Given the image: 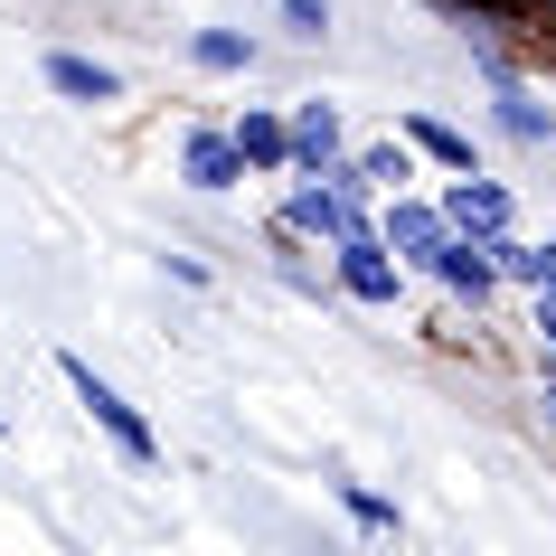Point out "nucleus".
Here are the masks:
<instances>
[{"label": "nucleus", "instance_id": "1", "mask_svg": "<svg viewBox=\"0 0 556 556\" xmlns=\"http://www.w3.org/2000/svg\"><path fill=\"white\" fill-rule=\"evenodd\" d=\"M58 378H66V396H76V406L94 415V434L114 443L123 463H161V434H151V425H142V406H132V396H123V387L104 378V368H94V358L58 350Z\"/></svg>", "mask_w": 556, "mask_h": 556}, {"label": "nucleus", "instance_id": "2", "mask_svg": "<svg viewBox=\"0 0 556 556\" xmlns=\"http://www.w3.org/2000/svg\"><path fill=\"white\" fill-rule=\"evenodd\" d=\"M368 217H378V199L340 189L330 170H293V189H283V207H274V227L302 236V245H340V236H358Z\"/></svg>", "mask_w": 556, "mask_h": 556}, {"label": "nucleus", "instance_id": "3", "mask_svg": "<svg viewBox=\"0 0 556 556\" xmlns=\"http://www.w3.org/2000/svg\"><path fill=\"white\" fill-rule=\"evenodd\" d=\"M471 66H481V86H491V123H500V142H519V151H556V104L528 86L509 58H500L491 38H471Z\"/></svg>", "mask_w": 556, "mask_h": 556}, {"label": "nucleus", "instance_id": "4", "mask_svg": "<svg viewBox=\"0 0 556 556\" xmlns=\"http://www.w3.org/2000/svg\"><path fill=\"white\" fill-rule=\"evenodd\" d=\"M330 283L350 302H368V312H396V302H406V264H396V245H387L378 227H358V236L330 245Z\"/></svg>", "mask_w": 556, "mask_h": 556}, {"label": "nucleus", "instance_id": "5", "mask_svg": "<svg viewBox=\"0 0 556 556\" xmlns=\"http://www.w3.org/2000/svg\"><path fill=\"white\" fill-rule=\"evenodd\" d=\"M443 227H463V236H509L519 227V199H509V179L491 170H443Z\"/></svg>", "mask_w": 556, "mask_h": 556}, {"label": "nucleus", "instance_id": "6", "mask_svg": "<svg viewBox=\"0 0 556 556\" xmlns=\"http://www.w3.org/2000/svg\"><path fill=\"white\" fill-rule=\"evenodd\" d=\"M368 227H378L387 245H396V264H406V274H425V264H434V245L453 236V227H443V207L425 199V189H387Z\"/></svg>", "mask_w": 556, "mask_h": 556}, {"label": "nucleus", "instance_id": "7", "mask_svg": "<svg viewBox=\"0 0 556 556\" xmlns=\"http://www.w3.org/2000/svg\"><path fill=\"white\" fill-rule=\"evenodd\" d=\"M179 179L199 189V199H227V189H245V151H236L227 123H179Z\"/></svg>", "mask_w": 556, "mask_h": 556}, {"label": "nucleus", "instance_id": "8", "mask_svg": "<svg viewBox=\"0 0 556 556\" xmlns=\"http://www.w3.org/2000/svg\"><path fill=\"white\" fill-rule=\"evenodd\" d=\"M425 274H434V283H443V293H453V302H471V312H491V293H500L491 236H463V227H453V236H443V245H434V264H425Z\"/></svg>", "mask_w": 556, "mask_h": 556}, {"label": "nucleus", "instance_id": "9", "mask_svg": "<svg viewBox=\"0 0 556 556\" xmlns=\"http://www.w3.org/2000/svg\"><path fill=\"white\" fill-rule=\"evenodd\" d=\"M283 132H293V170H330V161L350 151V123H340L330 94H293V104H283Z\"/></svg>", "mask_w": 556, "mask_h": 556}, {"label": "nucleus", "instance_id": "10", "mask_svg": "<svg viewBox=\"0 0 556 556\" xmlns=\"http://www.w3.org/2000/svg\"><path fill=\"white\" fill-rule=\"evenodd\" d=\"M48 94L58 104H123V66H104V58H86V48H48Z\"/></svg>", "mask_w": 556, "mask_h": 556}, {"label": "nucleus", "instance_id": "11", "mask_svg": "<svg viewBox=\"0 0 556 556\" xmlns=\"http://www.w3.org/2000/svg\"><path fill=\"white\" fill-rule=\"evenodd\" d=\"M227 132H236V151H245V170H255V179L293 170V132H283V114H274V104H245Z\"/></svg>", "mask_w": 556, "mask_h": 556}, {"label": "nucleus", "instance_id": "12", "mask_svg": "<svg viewBox=\"0 0 556 556\" xmlns=\"http://www.w3.org/2000/svg\"><path fill=\"white\" fill-rule=\"evenodd\" d=\"M415 142V161H434V170H481V151H471V132L463 123H443V114H425V104H406V123H396Z\"/></svg>", "mask_w": 556, "mask_h": 556}, {"label": "nucleus", "instance_id": "13", "mask_svg": "<svg viewBox=\"0 0 556 556\" xmlns=\"http://www.w3.org/2000/svg\"><path fill=\"white\" fill-rule=\"evenodd\" d=\"M255 38L245 29H189V66H199V76H255Z\"/></svg>", "mask_w": 556, "mask_h": 556}, {"label": "nucleus", "instance_id": "14", "mask_svg": "<svg viewBox=\"0 0 556 556\" xmlns=\"http://www.w3.org/2000/svg\"><path fill=\"white\" fill-rule=\"evenodd\" d=\"M330 500H340V519L368 528V538H396V528H406V509H396L378 481H330Z\"/></svg>", "mask_w": 556, "mask_h": 556}, {"label": "nucleus", "instance_id": "15", "mask_svg": "<svg viewBox=\"0 0 556 556\" xmlns=\"http://www.w3.org/2000/svg\"><path fill=\"white\" fill-rule=\"evenodd\" d=\"M274 20H283V38L321 48V38H330V0H274Z\"/></svg>", "mask_w": 556, "mask_h": 556}, {"label": "nucleus", "instance_id": "16", "mask_svg": "<svg viewBox=\"0 0 556 556\" xmlns=\"http://www.w3.org/2000/svg\"><path fill=\"white\" fill-rule=\"evenodd\" d=\"M528 330H538V350L556 358V283H538V293H528Z\"/></svg>", "mask_w": 556, "mask_h": 556}, {"label": "nucleus", "instance_id": "17", "mask_svg": "<svg viewBox=\"0 0 556 556\" xmlns=\"http://www.w3.org/2000/svg\"><path fill=\"white\" fill-rule=\"evenodd\" d=\"M161 264H170V283H179V293H207V264H199V255H161Z\"/></svg>", "mask_w": 556, "mask_h": 556}, {"label": "nucleus", "instance_id": "18", "mask_svg": "<svg viewBox=\"0 0 556 556\" xmlns=\"http://www.w3.org/2000/svg\"><path fill=\"white\" fill-rule=\"evenodd\" d=\"M538 283H556V236L538 245ZM538 283H528V293H538Z\"/></svg>", "mask_w": 556, "mask_h": 556}, {"label": "nucleus", "instance_id": "19", "mask_svg": "<svg viewBox=\"0 0 556 556\" xmlns=\"http://www.w3.org/2000/svg\"><path fill=\"white\" fill-rule=\"evenodd\" d=\"M538 415H547V434H556V378H547V396H538Z\"/></svg>", "mask_w": 556, "mask_h": 556}, {"label": "nucleus", "instance_id": "20", "mask_svg": "<svg viewBox=\"0 0 556 556\" xmlns=\"http://www.w3.org/2000/svg\"><path fill=\"white\" fill-rule=\"evenodd\" d=\"M538 20H556V0H547V10H538Z\"/></svg>", "mask_w": 556, "mask_h": 556}, {"label": "nucleus", "instance_id": "21", "mask_svg": "<svg viewBox=\"0 0 556 556\" xmlns=\"http://www.w3.org/2000/svg\"><path fill=\"white\" fill-rule=\"evenodd\" d=\"M0 434H10V415H0Z\"/></svg>", "mask_w": 556, "mask_h": 556}]
</instances>
